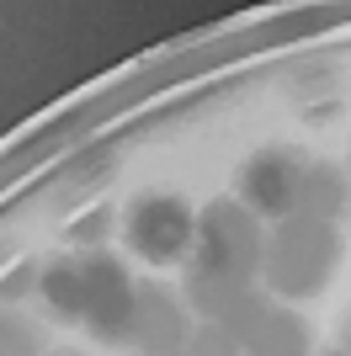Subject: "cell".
Masks as SVG:
<instances>
[{
    "label": "cell",
    "mask_w": 351,
    "mask_h": 356,
    "mask_svg": "<svg viewBox=\"0 0 351 356\" xmlns=\"http://www.w3.org/2000/svg\"><path fill=\"white\" fill-rule=\"evenodd\" d=\"M336 266H341V223L292 213V218L272 223V234L261 245V287L288 298V303L320 298L336 277Z\"/></svg>",
    "instance_id": "6da1fadb"
},
{
    "label": "cell",
    "mask_w": 351,
    "mask_h": 356,
    "mask_svg": "<svg viewBox=\"0 0 351 356\" xmlns=\"http://www.w3.org/2000/svg\"><path fill=\"white\" fill-rule=\"evenodd\" d=\"M261 223L250 218L234 197H219L197 213V239L187 255V277H213V282H256L261 277Z\"/></svg>",
    "instance_id": "7a4b0ae2"
},
{
    "label": "cell",
    "mask_w": 351,
    "mask_h": 356,
    "mask_svg": "<svg viewBox=\"0 0 351 356\" xmlns=\"http://www.w3.org/2000/svg\"><path fill=\"white\" fill-rule=\"evenodd\" d=\"M197 239V208L176 192H139L123 208V245L149 266H187Z\"/></svg>",
    "instance_id": "3957f363"
},
{
    "label": "cell",
    "mask_w": 351,
    "mask_h": 356,
    "mask_svg": "<svg viewBox=\"0 0 351 356\" xmlns=\"http://www.w3.org/2000/svg\"><path fill=\"white\" fill-rule=\"evenodd\" d=\"M304 170L309 160L298 149H256L245 165H240V181H234V202L250 213L256 223H282L298 213V192H304Z\"/></svg>",
    "instance_id": "277c9868"
},
{
    "label": "cell",
    "mask_w": 351,
    "mask_h": 356,
    "mask_svg": "<svg viewBox=\"0 0 351 356\" xmlns=\"http://www.w3.org/2000/svg\"><path fill=\"white\" fill-rule=\"evenodd\" d=\"M80 277H86V319L80 325L102 346H123L133 319V293H139V282L128 277V261L112 250H86Z\"/></svg>",
    "instance_id": "5b68a950"
},
{
    "label": "cell",
    "mask_w": 351,
    "mask_h": 356,
    "mask_svg": "<svg viewBox=\"0 0 351 356\" xmlns=\"http://www.w3.org/2000/svg\"><path fill=\"white\" fill-rule=\"evenodd\" d=\"M192 330H197V319H192V309L181 303V293H171V287L160 282H139V293H133V319H128V351L139 356H171V351H187Z\"/></svg>",
    "instance_id": "8992f818"
},
{
    "label": "cell",
    "mask_w": 351,
    "mask_h": 356,
    "mask_svg": "<svg viewBox=\"0 0 351 356\" xmlns=\"http://www.w3.org/2000/svg\"><path fill=\"white\" fill-rule=\"evenodd\" d=\"M38 303L48 309L54 325H80L86 319V277H80V255H54L38 271Z\"/></svg>",
    "instance_id": "52a82bcc"
},
{
    "label": "cell",
    "mask_w": 351,
    "mask_h": 356,
    "mask_svg": "<svg viewBox=\"0 0 351 356\" xmlns=\"http://www.w3.org/2000/svg\"><path fill=\"white\" fill-rule=\"evenodd\" d=\"M298 213L304 218H320V223H341L351 213V181H346V165H330V160H309L304 170V192H298Z\"/></svg>",
    "instance_id": "ba28073f"
},
{
    "label": "cell",
    "mask_w": 351,
    "mask_h": 356,
    "mask_svg": "<svg viewBox=\"0 0 351 356\" xmlns=\"http://www.w3.org/2000/svg\"><path fill=\"white\" fill-rule=\"evenodd\" d=\"M309 346H314V335L292 309H266V319L250 330L245 356H309Z\"/></svg>",
    "instance_id": "9c48e42d"
},
{
    "label": "cell",
    "mask_w": 351,
    "mask_h": 356,
    "mask_svg": "<svg viewBox=\"0 0 351 356\" xmlns=\"http://www.w3.org/2000/svg\"><path fill=\"white\" fill-rule=\"evenodd\" d=\"M0 356H48L43 330L32 319H22L16 309H0Z\"/></svg>",
    "instance_id": "30bf717a"
},
{
    "label": "cell",
    "mask_w": 351,
    "mask_h": 356,
    "mask_svg": "<svg viewBox=\"0 0 351 356\" xmlns=\"http://www.w3.org/2000/svg\"><path fill=\"white\" fill-rule=\"evenodd\" d=\"M38 271H43V261H16L11 271H0V309H16L22 298H38Z\"/></svg>",
    "instance_id": "8fae6325"
},
{
    "label": "cell",
    "mask_w": 351,
    "mask_h": 356,
    "mask_svg": "<svg viewBox=\"0 0 351 356\" xmlns=\"http://www.w3.org/2000/svg\"><path fill=\"white\" fill-rule=\"evenodd\" d=\"M107 234H112V208H91V213H80V218L64 229V239H70L75 250H102Z\"/></svg>",
    "instance_id": "7c38bea8"
},
{
    "label": "cell",
    "mask_w": 351,
    "mask_h": 356,
    "mask_svg": "<svg viewBox=\"0 0 351 356\" xmlns=\"http://www.w3.org/2000/svg\"><path fill=\"white\" fill-rule=\"evenodd\" d=\"M187 356H245V346L234 341L229 330L197 319V330H192V341H187Z\"/></svg>",
    "instance_id": "4fadbf2b"
},
{
    "label": "cell",
    "mask_w": 351,
    "mask_h": 356,
    "mask_svg": "<svg viewBox=\"0 0 351 356\" xmlns=\"http://www.w3.org/2000/svg\"><path fill=\"white\" fill-rule=\"evenodd\" d=\"M341 351L351 356V319H346V325H341Z\"/></svg>",
    "instance_id": "5bb4252c"
},
{
    "label": "cell",
    "mask_w": 351,
    "mask_h": 356,
    "mask_svg": "<svg viewBox=\"0 0 351 356\" xmlns=\"http://www.w3.org/2000/svg\"><path fill=\"white\" fill-rule=\"evenodd\" d=\"M48 356H86V351H70V346H64V351H48Z\"/></svg>",
    "instance_id": "9a60e30c"
},
{
    "label": "cell",
    "mask_w": 351,
    "mask_h": 356,
    "mask_svg": "<svg viewBox=\"0 0 351 356\" xmlns=\"http://www.w3.org/2000/svg\"><path fill=\"white\" fill-rule=\"evenodd\" d=\"M346 181H351V154H346Z\"/></svg>",
    "instance_id": "2e32d148"
},
{
    "label": "cell",
    "mask_w": 351,
    "mask_h": 356,
    "mask_svg": "<svg viewBox=\"0 0 351 356\" xmlns=\"http://www.w3.org/2000/svg\"><path fill=\"white\" fill-rule=\"evenodd\" d=\"M330 356H346V351H341V346H336V351H330Z\"/></svg>",
    "instance_id": "e0dca14e"
},
{
    "label": "cell",
    "mask_w": 351,
    "mask_h": 356,
    "mask_svg": "<svg viewBox=\"0 0 351 356\" xmlns=\"http://www.w3.org/2000/svg\"><path fill=\"white\" fill-rule=\"evenodd\" d=\"M171 356H187V351H171Z\"/></svg>",
    "instance_id": "ac0fdd59"
}]
</instances>
